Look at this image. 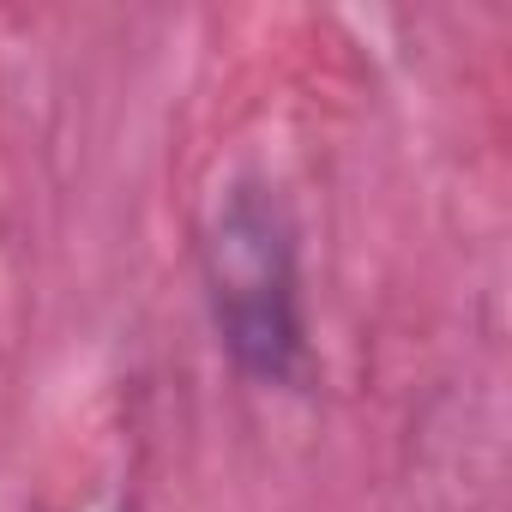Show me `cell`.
<instances>
[{
  "label": "cell",
  "mask_w": 512,
  "mask_h": 512,
  "mask_svg": "<svg viewBox=\"0 0 512 512\" xmlns=\"http://www.w3.org/2000/svg\"><path fill=\"white\" fill-rule=\"evenodd\" d=\"M205 290L223 332V350L253 380H296L308 368L302 326V278H296V235L284 205L266 187H229L205 223Z\"/></svg>",
  "instance_id": "obj_1"
}]
</instances>
